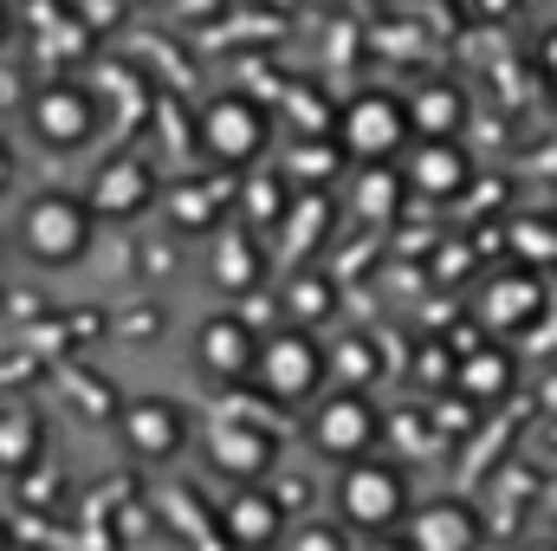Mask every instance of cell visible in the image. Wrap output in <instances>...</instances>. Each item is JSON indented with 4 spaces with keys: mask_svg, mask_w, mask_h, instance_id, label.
<instances>
[{
    "mask_svg": "<svg viewBox=\"0 0 557 551\" xmlns=\"http://www.w3.org/2000/svg\"><path fill=\"white\" fill-rule=\"evenodd\" d=\"M454 390H460L467 403H493V396H506V390H512V357H506V351H473V357H460Z\"/></svg>",
    "mask_w": 557,
    "mask_h": 551,
    "instance_id": "19",
    "label": "cell"
},
{
    "mask_svg": "<svg viewBox=\"0 0 557 551\" xmlns=\"http://www.w3.org/2000/svg\"><path fill=\"white\" fill-rule=\"evenodd\" d=\"M0 39H7V7H0Z\"/></svg>",
    "mask_w": 557,
    "mask_h": 551,
    "instance_id": "31",
    "label": "cell"
},
{
    "mask_svg": "<svg viewBox=\"0 0 557 551\" xmlns=\"http://www.w3.org/2000/svg\"><path fill=\"white\" fill-rule=\"evenodd\" d=\"M506 7H512V0H473V13H486V20H493V13H506Z\"/></svg>",
    "mask_w": 557,
    "mask_h": 551,
    "instance_id": "27",
    "label": "cell"
},
{
    "mask_svg": "<svg viewBox=\"0 0 557 551\" xmlns=\"http://www.w3.org/2000/svg\"><path fill=\"white\" fill-rule=\"evenodd\" d=\"M0 551H13V526L7 519H0Z\"/></svg>",
    "mask_w": 557,
    "mask_h": 551,
    "instance_id": "29",
    "label": "cell"
},
{
    "mask_svg": "<svg viewBox=\"0 0 557 551\" xmlns=\"http://www.w3.org/2000/svg\"><path fill=\"white\" fill-rule=\"evenodd\" d=\"M324 377H331V351L311 338V325H278V331L260 338V351H253V383H260L273 403H305V396H318Z\"/></svg>",
    "mask_w": 557,
    "mask_h": 551,
    "instance_id": "2",
    "label": "cell"
},
{
    "mask_svg": "<svg viewBox=\"0 0 557 551\" xmlns=\"http://www.w3.org/2000/svg\"><path fill=\"white\" fill-rule=\"evenodd\" d=\"M331 311H337V285L324 273H298L285 285V318L292 325H324Z\"/></svg>",
    "mask_w": 557,
    "mask_h": 551,
    "instance_id": "21",
    "label": "cell"
},
{
    "mask_svg": "<svg viewBox=\"0 0 557 551\" xmlns=\"http://www.w3.org/2000/svg\"><path fill=\"white\" fill-rule=\"evenodd\" d=\"M39 454H46V421L26 403H7L0 409V474H26L39 467Z\"/></svg>",
    "mask_w": 557,
    "mask_h": 551,
    "instance_id": "18",
    "label": "cell"
},
{
    "mask_svg": "<svg viewBox=\"0 0 557 551\" xmlns=\"http://www.w3.org/2000/svg\"><path fill=\"white\" fill-rule=\"evenodd\" d=\"M117 428H124V448H131L137 461H175V454L188 448V415H182V403H169V396H137V403H124V409H117Z\"/></svg>",
    "mask_w": 557,
    "mask_h": 551,
    "instance_id": "9",
    "label": "cell"
},
{
    "mask_svg": "<svg viewBox=\"0 0 557 551\" xmlns=\"http://www.w3.org/2000/svg\"><path fill=\"white\" fill-rule=\"evenodd\" d=\"M253 351H260V331H253L240 311L201 318V331H195V364H201L214 383H247V377H253Z\"/></svg>",
    "mask_w": 557,
    "mask_h": 551,
    "instance_id": "11",
    "label": "cell"
},
{
    "mask_svg": "<svg viewBox=\"0 0 557 551\" xmlns=\"http://www.w3.org/2000/svg\"><path fill=\"white\" fill-rule=\"evenodd\" d=\"M311 441L324 454H337V461H357V454H370L383 441V415H376V403L363 390H344V396H331L311 415Z\"/></svg>",
    "mask_w": 557,
    "mask_h": 551,
    "instance_id": "7",
    "label": "cell"
},
{
    "mask_svg": "<svg viewBox=\"0 0 557 551\" xmlns=\"http://www.w3.org/2000/svg\"><path fill=\"white\" fill-rule=\"evenodd\" d=\"M403 539H409L416 551H473L480 539H486V526H480V506H473V500L441 493V500L403 513Z\"/></svg>",
    "mask_w": 557,
    "mask_h": 551,
    "instance_id": "8",
    "label": "cell"
},
{
    "mask_svg": "<svg viewBox=\"0 0 557 551\" xmlns=\"http://www.w3.org/2000/svg\"><path fill=\"white\" fill-rule=\"evenodd\" d=\"M169 221H175V228H188V234H195V228H214V221H221V195H214V188H201V182H182V188H175V201H169Z\"/></svg>",
    "mask_w": 557,
    "mask_h": 551,
    "instance_id": "22",
    "label": "cell"
},
{
    "mask_svg": "<svg viewBox=\"0 0 557 551\" xmlns=\"http://www.w3.org/2000/svg\"><path fill=\"white\" fill-rule=\"evenodd\" d=\"M324 221H331V201H324V195H292L285 215H278V241H285L292 254H298V247L311 254V247L324 241Z\"/></svg>",
    "mask_w": 557,
    "mask_h": 551,
    "instance_id": "20",
    "label": "cell"
},
{
    "mask_svg": "<svg viewBox=\"0 0 557 551\" xmlns=\"http://www.w3.org/2000/svg\"><path fill=\"white\" fill-rule=\"evenodd\" d=\"M285 201H292V182H285V175H253V182H247V221L278 228Z\"/></svg>",
    "mask_w": 557,
    "mask_h": 551,
    "instance_id": "23",
    "label": "cell"
},
{
    "mask_svg": "<svg viewBox=\"0 0 557 551\" xmlns=\"http://www.w3.org/2000/svg\"><path fill=\"white\" fill-rule=\"evenodd\" d=\"M91 234H98V215L72 188H46L20 208V254L33 267H78L91 254Z\"/></svg>",
    "mask_w": 557,
    "mask_h": 551,
    "instance_id": "1",
    "label": "cell"
},
{
    "mask_svg": "<svg viewBox=\"0 0 557 551\" xmlns=\"http://www.w3.org/2000/svg\"><path fill=\"white\" fill-rule=\"evenodd\" d=\"M292 546H344V532H331V526H305V532H292Z\"/></svg>",
    "mask_w": 557,
    "mask_h": 551,
    "instance_id": "26",
    "label": "cell"
},
{
    "mask_svg": "<svg viewBox=\"0 0 557 551\" xmlns=\"http://www.w3.org/2000/svg\"><path fill=\"white\" fill-rule=\"evenodd\" d=\"M337 364H344V377H357V383H370L383 364H376V344L370 338H350V344H337Z\"/></svg>",
    "mask_w": 557,
    "mask_h": 551,
    "instance_id": "25",
    "label": "cell"
},
{
    "mask_svg": "<svg viewBox=\"0 0 557 551\" xmlns=\"http://www.w3.org/2000/svg\"><path fill=\"white\" fill-rule=\"evenodd\" d=\"M539 305H545V285L532 273H499L486 285V305H480V318L493 325V331H525L532 318H539Z\"/></svg>",
    "mask_w": 557,
    "mask_h": 551,
    "instance_id": "15",
    "label": "cell"
},
{
    "mask_svg": "<svg viewBox=\"0 0 557 551\" xmlns=\"http://www.w3.org/2000/svg\"><path fill=\"white\" fill-rule=\"evenodd\" d=\"M409 137H460V124H467V98H460V85H421L409 91Z\"/></svg>",
    "mask_w": 557,
    "mask_h": 551,
    "instance_id": "16",
    "label": "cell"
},
{
    "mask_svg": "<svg viewBox=\"0 0 557 551\" xmlns=\"http://www.w3.org/2000/svg\"><path fill=\"white\" fill-rule=\"evenodd\" d=\"M208 454H214V467L234 474V480H267L273 461H278V441L267 428H253L247 415H221V421L208 428Z\"/></svg>",
    "mask_w": 557,
    "mask_h": 551,
    "instance_id": "12",
    "label": "cell"
},
{
    "mask_svg": "<svg viewBox=\"0 0 557 551\" xmlns=\"http://www.w3.org/2000/svg\"><path fill=\"white\" fill-rule=\"evenodd\" d=\"M409 143V111L389 91H363L337 111V149L344 162H396Z\"/></svg>",
    "mask_w": 557,
    "mask_h": 551,
    "instance_id": "5",
    "label": "cell"
},
{
    "mask_svg": "<svg viewBox=\"0 0 557 551\" xmlns=\"http://www.w3.org/2000/svg\"><path fill=\"white\" fill-rule=\"evenodd\" d=\"M403 513H409V480H403V467L370 461V454L344 461V474H337V519H344L350 532H389V526H403Z\"/></svg>",
    "mask_w": 557,
    "mask_h": 551,
    "instance_id": "3",
    "label": "cell"
},
{
    "mask_svg": "<svg viewBox=\"0 0 557 551\" xmlns=\"http://www.w3.org/2000/svg\"><path fill=\"white\" fill-rule=\"evenodd\" d=\"M545 46H552V52H545V65H552V72H557V33H552V39H545Z\"/></svg>",
    "mask_w": 557,
    "mask_h": 551,
    "instance_id": "30",
    "label": "cell"
},
{
    "mask_svg": "<svg viewBox=\"0 0 557 551\" xmlns=\"http://www.w3.org/2000/svg\"><path fill=\"white\" fill-rule=\"evenodd\" d=\"M85 201H91L98 221H131V215H143L156 201V169L143 156H131V149L124 156H104L98 175H91V188H85Z\"/></svg>",
    "mask_w": 557,
    "mask_h": 551,
    "instance_id": "10",
    "label": "cell"
},
{
    "mask_svg": "<svg viewBox=\"0 0 557 551\" xmlns=\"http://www.w3.org/2000/svg\"><path fill=\"white\" fill-rule=\"evenodd\" d=\"M26 124H33V137L52 143V149H85L98 137V98L85 85H72V78L39 85L33 105H26Z\"/></svg>",
    "mask_w": 557,
    "mask_h": 551,
    "instance_id": "6",
    "label": "cell"
},
{
    "mask_svg": "<svg viewBox=\"0 0 557 551\" xmlns=\"http://www.w3.org/2000/svg\"><path fill=\"white\" fill-rule=\"evenodd\" d=\"M337 162H344V149H331V143H298V156L285 162V182H324V175H337Z\"/></svg>",
    "mask_w": 557,
    "mask_h": 551,
    "instance_id": "24",
    "label": "cell"
},
{
    "mask_svg": "<svg viewBox=\"0 0 557 551\" xmlns=\"http://www.w3.org/2000/svg\"><path fill=\"white\" fill-rule=\"evenodd\" d=\"M221 539L227 546H278L285 539V506L260 480H240L227 493V506H221Z\"/></svg>",
    "mask_w": 557,
    "mask_h": 551,
    "instance_id": "13",
    "label": "cell"
},
{
    "mask_svg": "<svg viewBox=\"0 0 557 551\" xmlns=\"http://www.w3.org/2000/svg\"><path fill=\"white\" fill-rule=\"evenodd\" d=\"M208 279L221 285V292H253L260 279H267V254H260V241L240 228V234H221L214 241V254H208Z\"/></svg>",
    "mask_w": 557,
    "mask_h": 551,
    "instance_id": "17",
    "label": "cell"
},
{
    "mask_svg": "<svg viewBox=\"0 0 557 551\" xmlns=\"http://www.w3.org/2000/svg\"><path fill=\"white\" fill-rule=\"evenodd\" d=\"M539 396H545V409L557 415V370H552V377H545V390H539Z\"/></svg>",
    "mask_w": 557,
    "mask_h": 551,
    "instance_id": "28",
    "label": "cell"
},
{
    "mask_svg": "<svg viewBox=\"0 0 557 551\" xmlns=\"http://www.w3.org/2000/svg\"><path fill=\"white\" fill-rule=\"evenodd\" d=\"M195 137H201V149H208L221 169H247V162L267 156V143H273V118H267L260 98H247V91H221V98L201 105Z\"/></svg>",
    "mask_w": 557,
    "mask_h": 551,
    "instance_id": "4",
    "label": "cell"
},
{
    "mask_svg": "<svg viewBox=\"0 0 557 551\" xmlns=\"http://www.w3.org/2000/svg\"><path fill=\"white\" fill-rule=\"evenodd\" d=\"M403 182L416 188L421 201L460 195V182H467V156L454 149V137H421V149H409V162H403Z\"/></svg>",
    "mask_w": 557,
    "mask_h": 551,
    "instance_id": "14",
    "label": "cell"
}]
</instances>
